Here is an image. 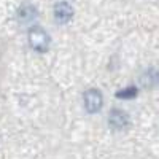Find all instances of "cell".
Listing matches in <instances>:
<instances>
[{
	"mask_svg": "<svg viewBox=\"0 0 159 159\" xmlns=\"http://www.w3.org/2000/svg\"><path fill=\"white\" fill-rule=\"evenodd\" d=\"M27 38H29V45L34 51L40 52V54L48 52L49 45H51V37L46 30H43L38 25H34V27H30V30L27 34Z\"/></svg>",
	"mask_w": 159,
	"mask_h": 159,
	"instance_id": "obj_1",
	"label": "cell"
},
{
	"mask_svg": "<svg viewBox=\"0 0 159 159\" xmlns=\"http://www.w3.org/2000/svg\"><path fill=\"white\" fill-rule=\"evenodd\" d=\"M84 108L88 113H99L103 107V96L99 89H88L83 96Z\"/></svg>",
	"mask_w": 159,
	"mask_h": 159,
	"instance_id": "obj_2",
	"label": "cell"
},
{
	"mask_svg": "<svg viewBox=\"0 0 159 159\" xmlns=\"http://www.w3.org/2000/svg\"><path fill=\"white\" fill-rule=\"evenodd\" d=\"M108 124L111 129L115 130H123V129H127L130 121H129V115L119 108H113L110 111V116H108Z\"/></svg>",
	"mask_w": 159,
	"mask_h": 159,
	"instance_id": "obj_3",
	"label": "cell"
},
{
	"mask_svg": "<svg viewBox=\"0 0 159 159\" xmlns=\"http://www.w3.org/2000/svg\"><path fill=\"white\" fill-rule=\"evenodd\" d=\"M73 18V8L67 2H59L54 7V21L57 24H67Z\"/></svg>",
	"mask_w": 159,
	"mask_h": 159,
	"instance_id": "obj_4",
	"label": "cell"
},
{
	"mask_svg": "<svg viewBox=\"0 0 159 159\" xmlns=\"http://www.w3.org/2000/svg\"><path fill=\"white\" fill-rule=\"evenodd\" d=\"M37 16H38V11H37V8H35L34 5H30V3L21 5V7L18 8V11H16V18H18V21H19L21 24H29V22H32Z\"/></svg>",
	"mask_w": 159,
	"mask_h": 159,
	"instance_id": "obj_5",
	"label": "cell"
},
{
	"mask_svg": "<svg viewBox=\"0 0 159 159\" xmlns=\"http://www.w3.org/2000/svg\"><path fill=\"white\" fill-rule=\"evenodd\" d=\"M140 83H142V86L143 88H153L156 83H157V72L154 70V69H150V70H147L142 76H140Z\"/></svg>",
	"mask_w": 159,
	"mask_h": 159,
	"instance_id": "obj_6",
	"label": "cell"
},
{
	"mask_svg": "<svg viewBox=\"0 0 159 159\" xmlns=\"http://www.w3.org/2000/svg\"><path fill=\"white\" fill-rule=\"evenodd\" d=\"M137 88H126V89H121L119 92H116V97L118 99H134V97H137Z\"/></svg>",
	"mask_w": 159,
	"mask_h": 159,
	"instance_id": "obj_7",
	"label": "cell"
}]
</instances>
